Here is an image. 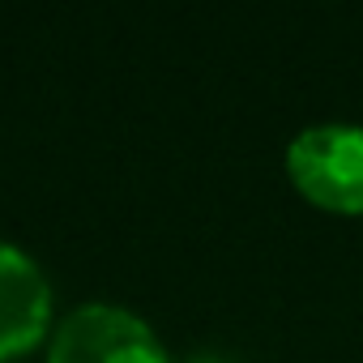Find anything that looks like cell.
Wrapping results in <instances>:
<instances>
[{"label": "cell", "mask_w": 363, "mask_h": 363, "mask_svg": "<svg viewBox=\"0 0 363 363\" xmlns=\"http://www.w3.org/2000/svg\"><path fill=\"white\" fill-rule=\"evenodd\" d=\"M189 363H240L235 354H227V350H197Z\"/></svg>", "instance_id": "277c9868"}, {"label": "cell", "mask_w": 363, "mask_h": 363, "mask_svg": "<svg viewBox=\"0 0 363 363\" xmlns=\"http://www.w3.org/2000/svg\"><path fill=\"white\" fill-rule=\"evenodd\" d=\"M48 363H171L158 333L120 303H82L60 316Z\"/></svg>", "instance_id": "7a4b0ae2"}, {"label": "cell", "mask_w": 363, "mask_h": 363, "mask_svg": "<svg viewBox=\"0 0 363 363\" xmlns=\"http://www.w3.org/2000/svg\"><path fill=\"white\" fill-rule=\"evenodd\" d=\"M52 329V286L30 252L0 240V363L39 346Z\"/></svg>", "instance_id": "3957f363"}, {"label": "cell", "mask_w": 363, "mask_h": 363, "mask_svg": "<svg viewBox=\"0 0 363 363\" xmlns=\"http://www.w3.org/2000/svg\"><path fill=\"white\" fill-rule=\"evenodd\" d=\"M291 184L329 214H363V128L312 124L286 145Z\"/></svg>", "instance_id": "6da1fadb"}]
</instances>
